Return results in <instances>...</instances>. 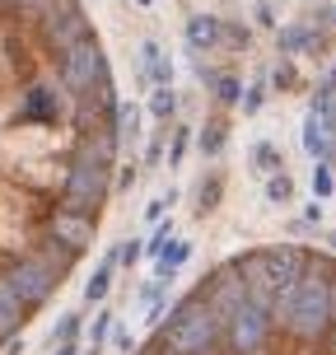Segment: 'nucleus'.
Segmentation results:
<instances>
[{
    "label": "nucleus",
    "instance_id": "1",
    "mask_svg": "<svg viewBox=\"0 0 336 355\" xmlns=\"http://www.w3.org/2000/svg\"><path fill=\"white\" fill-rule=\"evenodd\" d=\"M122 136L126 103L85 0H0V355L94 252Z\"/></svg>",
    "mask_w": 336,
    "mask_h": 355
},
{
    "label": "nucleus",
    "instance_id": "2",
    "mask_svg": "<svg viewBox=\"0 0 336 355\" xmlns=\"http://www.w3.org/2000/svg\"><path fill=\"white\" fill-rule=\"evenodd\" d=\"M131 355H336V252L252 243L206 266Z\"/></svg>",
    "mask_w": 336,
    "mask_h": 355
},
{
    "label": "nucleus",
    "instance_id": "3",
    "mask_svg": "<svg viewBox=\"0 0 336 355\" xmlns=\"http://www.w3.org/2000/svg\"><path fill=\"white\" fill-rule=\"evenodd\" d=\"M252 159H257L262 173H276V168H281V150H276V145H257V150H252Z\"/></svg>",
    "mask_w": 336,
    "mask_h": 355
},
{
    "label": "nucleus",
    "instance_id": "4",
    "mask_svg": "<svg viewBox=\"0 0 336 355\" xmlns=\"http://www.w3.org/2000/svg\"><path fill=\"white\" fill-rule=\"evenodd\" d=\"M290 192H294V182H290L285 173H276L271 182H266V196H271V201H290Z\"/></svg>",
    "mask_w": 336,
    "mask_h": 355
},
{
    "label": "nucleus",
    "instance_id": "5",
    "mask_svg": "<svg viewBox=\"0 0 336 355\" xmlns=\"http://www.w3.org/2000/svg\"><path fill=\"white\" fill-rule=\"evenodd\" d=\"M313 192L332 196V168H327V164H318V173H313Z\"/></svg>",
    "mask_w": 336,
    "mask_h": 355
},
{
    "label": "nucleus",
    "instance_id": "6",
    "mask_svg": "<svg viewBox=\"0 0 336 355\" xmlns=\"http://www.w3.org/2000/svg\"><path fill=\"white\" fill-rule=\"evenodd\" d=\"M94 355H98V351H94Z\"/></svg>",
    "mask_w": 336,
    "mask_h": 355
}]
</instances>
